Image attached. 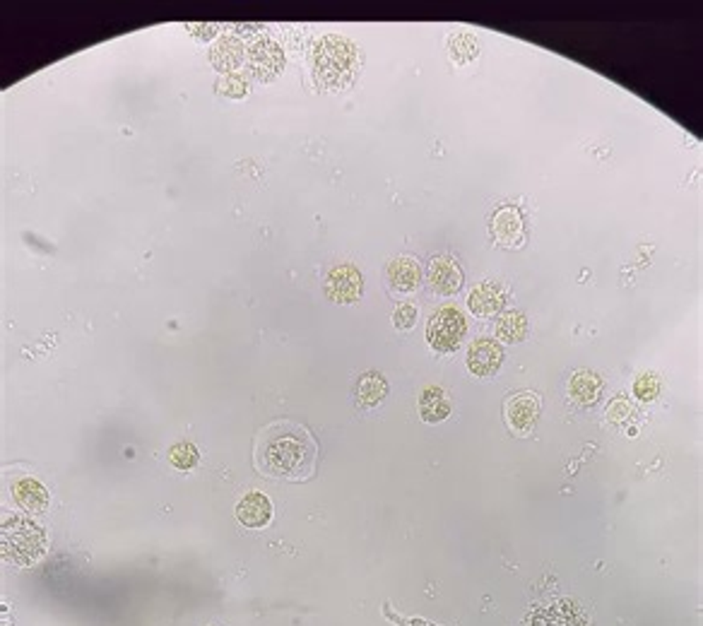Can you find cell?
<instances>
[{
  "label": "cell",
  "instance_id": "obj_1",
  "mask_svg": "<svg viewBox=\"0 0 703 626\" xmlns=\"http://www.w3.org/2000/svg\"><path fill=\"white\" fill-rule=\"evenodd\" d=\"M316 441L301 424L280 420L258 434L256 465L266 477L287 482L309 480L316 472Z\"/></svg>",
  "mask_w": 703,
  "mask_h": 626
},
{
  "label": "cell",
  "instance_id": "obj_2",
  "mask_svg": "<svg viewBox=\"0 0 703 626\" xmlns=\"http://www.w3.org/2000/svg\"><path fill=\"white\" fill-rule=\"evenodd\" d=\"M357 70V49L343 36H323L311 51V73L326 89H343L350 85Z\"/></svg>",
  "mask_w": 703,
  "mask_h": 626
},
{
  "label": "cell",
  "instance_id": "obj_3",
  "mask_svg": "<svg viewBox=\"0 0 703 626\" xmlns=\"http://www.w3.org/2000/svg\"><path fill=\"white\" fill-rule=\"evenodd\" d=\"M465 333H467L465 316L453 306L438 309L427 326V337L436 352H455L458 344L463 343Z\"/></svg>",
  "mask_w": 703,
  "mask_h": 626
},
{
  "label": "cell",
  "instance_id": "obj_4",
  "mask_svg": "<svg viewBox=\"0 0 703 626\" xmlns=\"http://www.w3.org/2000/svg\"><path fill=\"white\" fill-rule=\"evenodd\" d=\"M43 540L42 528H36L22 518H10L8 523H3V554H8L15 561H25V549L29 552V559H36L43 552Z\"/></svg>",
  "mask_w": 703,
  "mask_h": 626
},
{
  "label": "cell",
  "instance_id": "obj_5",
  "mask_svg": "<svg viewBox=\"0 0 703 626\" xmlns=\"http://www.w3.org/2000/svg\"><path fill=\"white\" fill-rule=\"evenodd\" d=\"M521 626H591L588 617L576 600H557L535 607Z\"/></svg>",
  "mask_w": 703,
  "mask_h": 626
},
{
  "label": "cell",
  "instance_id": "obj_6",
  "mask_svg": "<svg viewBox=\"0 0 703 626\" xmlns=\"http://www.w3.org/2000/svg\"><path fill=\"white\" fill-rule=\"evenodd\" d=\"M504 364V347L491 340V337H480L470 344L467 350V369L475 376H494L498 367Z\"/></svg>",
  "mask_w": 703,
  "mask_h": 626
},
{
  "label": "cell",
  "instance_id": "obj_7",
  "mask_svg": "<svg viewBox=\"0 0 703 626\" xmlns=\"http://www.w3.org/2000/svg\"><path fill=\"white\" fill-rule=\"evenodd\" d=\"M326 294L337 304H352L361 297V274L357 267L337 266L328 273Z\"/></svg>",
  "mask_w": 703,
  "mask_h": 626
},
{
  "label": "cell",
  "instance_id": "obj_8",
  "mask_svg": "<svg viewBox=\"0 0 703 626\" xmlns=\"http://www.w3.org/2000/svg\"><path fill=\"white\" fill-rule=\"evenodd\" d=\"M491 232H494V239H497L501 246L518 249L525 239V227L521 210H515V207L511 205L498 207L497 215L491 220Z\"/></svg>",
  "mask_w": 703,
  "mask_h": 626
},
{
  "label": "cell",
  "instance_id": "obj_9",
  "mask_svg": "<svg viewBox=\"0 0 703 626\" xmlns=\"http://www.w3.org/2000/svg\"><path fill=\"white\" fill-rule=\"evenodd\" d=\"M506 417L515 434H530L540 417V403L532 393H518L506 403Z\"/></svg>",
  "mask_w": 703,
  "mask_h": 626
},
{
  "label": "cell",
  "instance_id": "obj_10",
  "mask_svg": "<svg viewBox=\"0 0 703 626\" xmlns=\"http://www.w3.org/2000/svg\"><path fill=\"white\" fill-rule=\"evenodd\" d=\"M429 284L431 290L441 297L455 294L463 287V273L460 267L455 266V260L451 256H436L431 258L429 263Z\"/></svg>",
  "mask_w": 703,
  "mask_h": 626
},
{
  "label": "cell",
  "instance_id": "obj_11",
  "mask_svg": "<svg viewBox=\"0 0 703 626\" xmlns=\"http://www.w3.org/2000/svg\"><path fill=\"white\" fill-rule=\"evenodd\" d=\"M236 518H239L246 528H256V530H260V528H266V525L270 523V518H273V504H270V498H267L266 494H260V491H249V494L239 501V506H236Z\"/></svg>",
  "mask_w": 703,
  "mask_h": 626
},
{
  "label": "cell",
  "instance_id": "obj_12",
  "mask_svg": "<svg viewBox=\"0 0 703 626\" xmlns=\"http://www.w3.org/2000/svg\"><path fill=\"white\" fill-rule=\"evenodd\" d=\"M506 304V292L497 282L477 284L470 294V311L475 316H494L504 309Z\"/></svg>",
  "mask_w": 703,
  "mask_h": 626
},
{
  "label": "cell",
  "instance_id": "obj_13",
  "mask_svg": "<svg viewBox=\"0 0 703 626\" xmlns=\"http://www.w3.org/2000/svg\"><path fill=\"white\" fill-rule=\"evenodd\" d=\"M388 280L395 292L410 294L421 284V270L414 258H395L388 266Z\"/></svg>",
  "mask_w": 703,
  "mask_h": 626
},
{
  "label": "cell",
  "instance_id": "obj_14",
  "mask_svg": "<svg viewBox=\"0 0 703 626\" xmlns=\"http://www.w3.org/2000/svg\"><path fill=\"white\" fill-rule=\"evenodd\" d=\"M12 497H15V504L25 511H32V514H43L46 506H49V491L43 484H39L32 477H25V480H18L12 484Z\"/></svg>",
  "mask_w": 703,
  "mask_h": 626
},
{
  "label": "cell",
  "instance_id": "obj_15",
  "mask_svg": "<svg viewBox=\"0 0 703 626\" xmlns=\"http://www.w3.org/2000/svg\"><path fill=\"white\" fill-rule=\"evenodd\" d=\"M420 412L424 421H441L451 414V403L441 388H427L420 398Z\"/></svg>",
  "mask_w": 703,
  "mask_h": 626
},
{
  "label": "cell",
  "instance_id": "obj_16",
  "mask_svg": "<svg viewBox=\"0 0 703 626\" xmlns=\"http://www.w3.org/2000/svg\"><path fill=\"white\" fill-rule=\"evenodd\" d=\"M602 390V381L600 376H595L591 371H578L574 378H571V395H574L576 403L581 405H591L598 400V395Z\"/></svg>",
  "mask_w": 703,
  "mask_h": 626
},
{
  "label": "cell",
  "instance_id": "obj_17",
  "mask_svg": "<svg viewBox=\"0 0 703 626\" xmlns=\"http://www.w3.org/2000/svg\"><path fill=\"white\" fill-rule=\"evenodd\" d=\"M497 335L504 343H521L528 335V318L518 311H508L506 316L501 318V323L497 328Z\"/></svg>",
  "mask_w": 703,
  "mask_h": 626
},
{
  "label": "cell",
  "instance_id": "obj_18",
  "mask_svg": "<svg viewBox=\"0 0 703 626\" xmlns=\"http://www.w3.org/2000/svg\"><path fill=\"white\" fill-rule=\"evenodd\" d=\"M357 393H359L361 405H378L388 393L386 378L381 376V374H364L359 381V388H357Z\"/></svg>",
  "mask_w": 703,
  "mask_h": 626
},
{
  "label": "cell",
  "instance_id": "obj_19",
  "mask_svg": "<svg viewBox=\"0 0 703 626\" xmlns=\"http://www.w3.org/2000/svg\"><path fill=\"white\" fill-rule=\"evenodd\" d=\"M241 56H243L241 46L236 42H232V39H224V42L217 46L215 51H212V60H215V66H220L222 70L239 68Z\"/></svg>",
  "mask_w": 703,
  "mask_h": 626
},
{
  "label": "cell",
  "instance_id": "obj_20",
  "mask_svg": "<svg viewBox=\"0 0 703 626\" xmlns=\"http://www.w3.org/2000/svg\"><path fill=\"white\" fill-rule=\"evenodd\" d=\"M253 63L256 66H260V68H270L273 73H277L280 70V66H282V53H280V46L277 43H267V42H260L258 43V49H253Z\"/></svg>",
  "mask_w": 703,
  "mask_h": 626
},
{
  "label": "cell",
  "instance_id": "obj_21",
  "mask_svg": "<svg viewBox=\"0 0 703 626\" xmlns=\"http://www.w3.org/2000/svg\"><path fill=\"white\" fill-rule=\"evenodd\" d=\"M197 458H200L197 448L193 446V444H189V441H181V444L172 446V451H169V460H172L174 468H179V470H190V468H196Z\"/></svg>",
  "mask_w": 703,
  "mask_h": 626
},
{
  "label": "cell",
  "instance_id": "obj_22",
  "mask_svg": "<svg viewBox=\"0 0 703 626\" xmlns=\"http://www.w3.org/2000/svg\"><path fill=\"white\" fill-rule=\"evenodd\" d=\"M634 393L638 400L651 403V400H655L658 393H661V381H658V376H653V374H644V376L636 378Z\"/></svg>",
  "mask_w": 703,
  "mask_h": 626
},
{
  "label": "cell",
  "instance_id": "obj_23",
  "mask_svg": "<svg viewBox=\"0 0 703 626\" xmlns=\"http://www.w3.org/2000/svg\"><path fill=\"white\" fill-rule=\"evenodd\" d=\"M414 318H417V309L414 306H410V304H403V306H398L393 313V323L400 330H407V328L414 326Z\"/></svg>",
  "mask_w": 703,
  "mask_h": 626
}]
</instances>
